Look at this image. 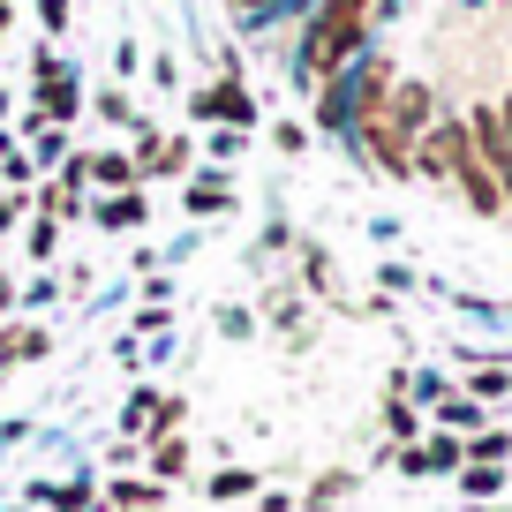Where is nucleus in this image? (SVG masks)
I'll return each instance as SVG.
<instances>
[{
    "instance_id": "nucleus-8",
    "label": "nucleus",
    "mask_w": 512,
    "mask_h": 512,
    "mask_svg": "<svg viewBox=\"0 0 512 512\" xmlns=\"http://www.w3.org/2000/svg\"><path fill=\"white\" fill-rule=\"evenodd\" d=\"M113 505H166V497H159V482H113Z\"/></svg>"
},
{
    "instance_id": "nucleus-13",
    "label": "nucleus",
    "mask_w": 512,
    "mask_h": 512,
    "mask_svg": "<svg viewBox=\"0 0 512 512\" xmlns=\"http://www.w3.org/2000/svg\"><path fill=\"white\" fill-rule=\"evenodd\" d=\"M128 512H166V505H128Z\"/></svg>"
},
{
    "instance_id": "nucleus-9",
    "label": "nucleus",
    "mask_w": 512,
    "mask_h": 512,
    "mask_svg": "<svg viewBox=\"0 0 512 512\" xmlns=\"http://www.w3.org/2000/svg\"><path fill=\"white\" fill-rule=\"evenodd\" d=\"M249 490H256V475H249V467H226V475L211 482V497H249Z\"/></svg>"
},
{
    "instance_id": "nucleus-5",
    "label": "nucleus",
    "mask_w": 512,
    "mask_h": 512,
    "mask_svg": "<svg viewBox=\"0 0 512 512\" xmlns=\"http://www.w3.org/2000/svg\"><path fill=\"white\" fill-rule=\"evenodd\" d=\"M151 467H159V482H174V475H189V445L181 437H151V452H144Z\"/></svg>"
},
{
    "instance_id": "nucleus-1",
    "label": "nucleus",
    "mask_w": 512,
    "mask_h": 512,
    "mask_svg": "<svg viewBox=\"0 0 512 512\" xmlns=\"http://www.w3.org/2000/svg\"><path fill=\"white\" fill-rule=\"evenodd\" d=\"M362 16H369V0H324L317 31H309V53H302L309 76H332V68L362 46Z\"/></svg>"
},
{
    "instance_id": "nucleus-11",
    "label": "nucleus",
    "mask_w": 512,
    "mask_h": 512,
    "mask_svg": "<svg viewBox=\"0 0 512 512\" xmlns=\"http://www.w3.org/2000/svg\"><path fill=\"white\" fill-rule=\"evenodd\" d=\"M98 181H106V189H128V181H136V166H128V159H98Z\"/></svg>"
},
{
    "instance_id": "nucleus-10",
    "label": "nucleus",
    "mask_w": 512,
    "mask_h": 512,
    "mask_svg": "<svg viewBox=\"0 0 512 512\" xmlns=\"http://www.w3.org/2000/svg\"><path fill=\"white\" fill-rule=\"evenodd\" d=\"M46 113H53V121H68V113H76V91H68V83H46Z\"/></svg>"
},
{
    "instance_id": "nucleus-14",
    "label": "nucleus",
    "mask_w": 512,
    "mask_h": 512,
    "mask_svg": "<svg viewBox=\"0 0 512 512\" xmlns=\"http://www.w3.org/2000/svg\"><path fill=\"white\" fill-rule=\"evenodd\" d=\"M0 31H8V0H0Z\"/></svg>"
},
{
    "instance_id": "nucleus-2",
    "label": "nucleus",
    "mask_w": 512,
    "mask_h": 512,
    "mask_svg": "<svg viewBox=\"0 0 512 512\" xmlns=\"http://www.w3.org/2000/svg\"><path fill=\"white\" fill-rule=\"evenodd\" d=\"M422 113H430V91H422V83H400V91H392V106H384L377 121H384V128H392V136L407 144V136L422 128Z\"/></svg>"
},
{
    "instance_id": "nucleus-7",
    "label": "nucleus",
    "mask_w": 512,
    "mask_h": 512,
    "mask_svg": "<svg viewBox=\"0 0 512 512\" xmlns=\"http://www.w3.org/2000/svg\"><path fill=\"white\" fill-rule=\"evenodd\" d=\"M136 219H144V204H136V196H113V204H98V226H106V234H128Z\"/></svg>"
},
{
    "instance_id": "nucleus-3",
    "label": "nucleus",
    "mask_w": 512,
    "mask_h": 512,
    "mask_svg": "<svg viewBox=\"0 0 512 512\" xmlns=\"http://www.w3.org/2000/svg\"><path fill=\"white\" fill-rule=\"evenodd\" d=\"M400 467H407V475H437V467H460V445H452V437H430V445L400 452Z\"/></svg>"
},
{
    "instance_id": "nucleus-12",
    "label": "nucleus",
    "mask_w": 512,
    "mask_h": 512,
    "mask_svg": "<svg viewBox=\"0 0 512 512\" xmlns=\"http://www.w3.org/2000/svg\"><path fill=\"white\" fill-rule=\"evenodd\" d=\"M189 204H196V211H211V204H226V189H219V181H196Z\"/></svg>"
},
{
    "instance_id": "nucleus-4",
    "label": "nucleus",
    "mask_w": 512,
    "mask_h": 512,
    "mask_svg": "<svg viewBox=\"0 0 512 512\" xmlns=\"http://www.w3.org/2000/svg\"><path fill=\"white\" fill-rule=\"evenodd\" d=\"M196 113H226V121H249V91H241V83H211V91L196 98Z\"/></svg>"
},
{
    "instance_id": "nucleus-6",
    "label": "nucleus",
    "mask_w": 512,
    "mask_h": 512,
    "mask_svg": "<svg viewBox=\"0 0 512 512\" xmlns=\"http://www.w3.org/2000/svg\"><path fill=\"white\" fill-rule=\"evenodd\" d=\"M31 354H46V332H38V324H16V332H0V362H31Z\"/></svg>"
}]
</instances>
